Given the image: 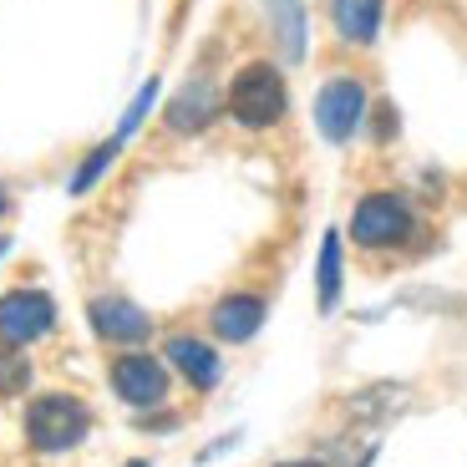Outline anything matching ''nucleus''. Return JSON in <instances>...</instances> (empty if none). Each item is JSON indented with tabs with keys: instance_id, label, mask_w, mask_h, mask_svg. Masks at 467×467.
I'll list each match as a JSON object with an SVG mask.
<instances>
[{
	"instance_id": "aec40b11",
	"label": "nucleus",
	"mask_w": 467,
	"mask_h": 467,
	"mask_svg": "<svg viewBox=\"0 0 467 467\" xmlns=\"http://www.w3.org/2000/svg\"><path fill=\"white\" fill-rule=\"evenodd\" d=\"M0 213H5V188H0Z\"/></svg>"
},
{
	"instance_id": "f3484780",
	"label": "nucleus",
	"mask_w": 467,
	"mask_h": 467,
	"mask_svg": "<svg viewBox=\"0 0 467 467\" xmlns=\"http://www.w3.org/2000/svg\"><path fill=\"white\" fill-rule=\"evenodd\" d=\"M397 138V112H391V102L376 107V142H391Z\"/></svg>"
},
{
	"instance_id": "1a4fd4ad",
	"label": "nucleus",
	"mask_w": 467,
	"mask_h": 467,
	"mask_svg": "<svg viewBox=\"0 0 467 467\" xmlns=\"http://www.w3.org/2000/svg\"><path fill=\"white\" fill-rule=\"evenodd\" d=\"M265 316H269L265 295H254V290H234V295H223V300L209 310V330L223 340V346H244V340H254V336H259Z\"/></svg>"
},
{
	"instance_id": "a211bd4d",
	"label": "nucleus",
	"mask_w": 467,
	"mask_h": 467,
	"mask_svg": "<svg viewBox=\"0 0 467 467\" xmlns=\"http://www.w3.org/2000/svg\"><path fill=\"white\" fill-rule=\"evenodd\" d=\"M138 427H142V432H173V427H178V417H173V411H163V417H148V411H142V421H138Z\"/></svg>"
},
{
	"instance_id": "7ed1b4c3",
	"label": "nucleus",
	"mask_w": 467,
	"mask_h": 467,
	"mask_svg": "<svg viewBox=\"0 0 467 467\" xmlns=\"http://www.w3.org/2000/svg\"><path fill=\"white\" fill-rule=\"evenodd\" d=\"M417 234V213L401 193H366L350 209V239L361 249H401Z\"/></svg>"
},
{
	"instance_id": "412c9836",
	"label": "nucleus",
	"mask_w": 467,
	"mask_h": 467,
	"mask_svg": "<svg viewBox=\"0 0 467 467\" xmlns=\"http://www.w3.org/2000/svg\"><path fill=\"white\" fill-rule=\"evenodd\" d=\"M128 467H148V462H128Z\"/></svg>"
},
{
	"instance_id": "9b49d317",
	"label": "nucleus",
	"mask_w": 467,
	"mask_h": 467,
	"mask_svg": "<svg viewBox=\"0 0 467 467\" xmlns=\"http://www.w3.org/2000/svg\"><path fill=\"white\" fill-rule=\"evenodd\" d=\"M386 21V0H330V31L346 47H371L381 36Z\"/></svg>"
},
{
	"instance_id": "4468645a",
	"label": "nucleus",
	"mask_w": 467,
	"mask_h": 467,
	"mask_svg": "<svg viewBox=\"0 0 467 467\" xmlns=\"http://www.w3.org/2000/svg\"><path fill=\"white\" fill-rule=\"evenodd\" d=\"M117 152H122V142H117V138H107L102 148H92V152L82 158V163H77V173H71V183H67V188H71V193H92L97 178H102L107 168H112Z\"/></svg>"
},
{
	"instance_id": "0eeeda50",
	"label": "nucleus",
	"mask_w": 467,
	"mask_h": 467,
	"mask_svg": "<svg viewBox=\"0 0 467 467\" xmlns=\"http://www.w3.org/2000/svg\"><path fill=\"white\" fill-rule=\"evenodd\" d=\"M219 112H223L219 82H213L209 71H193V77H188V82L173 92V102H168L163 122H168V132H178V138H199V132L209 128Z\"/></svg>"
},
{
	"instance_id": "423d86ee",
	"label": "nucleus",
	"mask_w": 467,
	"mask_h": 467,
	"mask_svg": "<svg viewBox=\"0 0 467 467\" xmlns=\"http://www.w3.org/2000/svg\"><path fill=\"white\" fill-rule=\"evenodd\" d=\"M57 330V300L47 290H5L0 295V340L31 346Z\"/></svg>"
},
{
	"instance_id": "f8f14e48",
	"label": "nucleus",
	"mask_w": 467,
	"mask_h": 467,
	"mask_svg": "<svg viewBox=\"0 0 467 467\" xmlns=\"http://www.w3.org/2000/svg\"><path fill=\"white\" fill-rule=\"evenodd\" d=\"M340 280H346V249H340V234L326 229V239H320V259H316V300H320L326 316L340 305Z\"/></svg>"
},
{
	"instance_id": "39448f33",
	"label": "nucleus",
	"mask_w": 467,
	"mask_h": 467,
	"mask_svg": "<svg viewBox=\"0 0 467 467\" xmlns=\"http://www.w3.org/2000/svg\"><path fill=\"white\" fill-rule=\"evenodd\" d=\"M107 386H112L117 401H128L132 411H152L168 401V366L148 350H122L112 366H107Z\"/></svg>"
},
{
	"instance_id": "f257e3e1",
	"label": "nucleus",
	"mask_w": 467,
	"mask_h": 467,
	"mask_svg": "<svg viewBox=\"0 0 467 467\" xmlns=\"http://www.w3.org/2000/svg\"><path fill=\"white\" fill-rule=\"evenodd\" d=\"M223 112L249 132L275 128L285 112H290V87H285V71L275 61H249V67L234 71V82L223 87Z\"/></svg>"
},
{
	"instance_id": "6ab92c4d",
	"label": "nucleus",
	"mask_w": 467,
	"mask_h": 467,
	"mask_svg": "<svg viewBox=\"0 0 467 467\" xmlns=\"http://www.w3.org/2000/svg\"><path fill=\"white\" fill-rule=\"evenodd\" d=\"M275 467H326V462H316V457H300V462H275Z\"/></svg>"
},
{
	"instance_id": "20e7f679",
	"label": "nucleus",
	"mask_w": 467,
	"mask_h": 467,
	"mask_svg": "<svg viewBox=\"0 0 467 467\" xmlns=\"http://www.w3.org/2000/svg\"><path fill=\"white\" fill-rule=\"evenodd\" d=\"M366 107H371V97H366L361 77H350V71L326 77L320 92H316V128H320V138L336 142V148H346V142L356 138V128H361Z\"/></svg>"
},
{
	"instance_id": "6e6552de",
	"label": "nucleus",
	"mask_w": 467,
	"mask_h": 467,
	"mask_svg": "<svg viewBox=\"0 0 467 467\" xmlns=\"http://www.w3.org/2000/svg\"><path fill=\"white\" fill-rule=\"evenodd\" d=\"M87 326H92L97 340H107V346H142V340L152 336L148 310L122 300V295H92V300H87Z\"/></svg>"
},
{
	"instance_id": "dca6fc26",
	"label": "nucleus",
	"mask_w": 467,
	"mask_h": 467,
	"mask_svg": "<svg viewBox=\"0 0 467 467\" xmlns=\"http://www.w3.org/2000/svg\"><path fill=\"white\" fill-rule=\"evenodd\" d=\"M152 97H158V82H142V92H138V97H132V107H128V117H122V122H117V132H112V138H117V142H128V138H132V128H138L142 117H148V107H152Z\"/></svg>"
},
{
	"instance_id": "4be33fe9",
	"label": "nucleus",
	"mask_w": 467,
	"mask_h": 467,
	"mask_svg": "<svg viewBox=\"0 0 467 467\" xmlns=\"http://www.w3.org/2000/svg\"><path fill=\"white\" fill-rule=\"evenodd\" d=\"M0 254H5V239H0Z\"/></svg>"
},
{
	"instance_id": "ddd939ff",
	"label": "nucleus",
	"mask_w": 467,
	"mask_h": 467,
	"mask_svg": "<svg viewBox=\"0 0 467 467\" xmlns=\"http://www.w3.org/2000/svg\"><path fill=\"white\" fill-rule=\"evenodd\" d=\"M269 31L280 41L285 61H300L305 57V5L300 0H269Z\"/></svg>"
},
{
	"instance_id": "2eb2a0df",
	"label": "nucleus",
	"mask_w": 467,
	"mask_h": 467,
	"mask_svg": "<svg viewBox=\"0 0 467 467\" xmlns=\"http://www.w3.org/2000/svg\"><path fill=\"white\" fill-rule=\"evenodd\" d=\"M26 386H31V361H26V350L0 340V401L21 397Z\"/></svg>"
},
{
	"instance_id": "9d476101",
	"label": "nucleus",
	"mask_w": 467,
	"mask_h": 467,
	"mask_svg": "<svg viewBox=\"0 0 467 467\" xmlns=\"http://www.w3.org/2000/svg\"><path fill=\"white\" fill-rule=\"evenodd\" d=\"M163 356H168V366L193 386V391H213L219 376H223L219 350H213L209 340H199V336H168L163 340Z\"/></svg>"
},
{
	"instance_id": "f03ea898",
	"label": "nucleus",
	"mask_w": 467,
	"mask_h": 467,
	"mask_svg": "<svg viewBox=\"0 0 467 467\" xmlns=\"http://www.w3.org/2000/svg\"><path fill=\"white\" fill-rule=\"evenodd\" d=\"M92 432V407L71 391H47L26 407V442L31 452H71Z\"/></svg>"
}]
</instances>
